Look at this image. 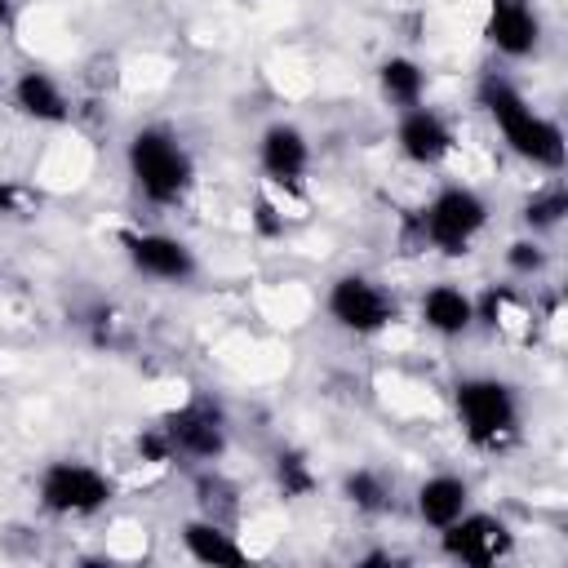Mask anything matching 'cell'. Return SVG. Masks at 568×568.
Listing matches in <instances>:
<instances>
[{
	"instance_id": "6da1fadb",
	"label": "cell",
	"mask_w": 568,
	"mask_h": 568,
	"mask_svg": "<svg viewBox=\"0 0 568 568\" xmlns=\"http://www.w3.org/2000/svg\"><path fill=\"white\" fill-rule=\"evenodd\" d=\"M475 102L484 106V115L493 120V129L501 133V142L510 146L515 160H524L528 169H541V173H559L564 169L568 138H564L559 120L541 115L510 75L484 71L479 84H475Z\"/></svg>"
},
{
	"instance_id": "7a4b0ae2",
	"label": "cell",
	"mask_w": 568,
	"mask_h": 568,
	"mask_svg": "<svg viewBox=\"0 0 568 568\" xmlns=\"http://www.w3.org/2000/svg\"><path fill=\"white\" fill-rule=\"evenodd\" d=\"M453 413L462 426V439L475 453H506L524 435V399L515 382L497 373H466L453 386Z\"/></svg>"
},
{
	"instance_id": "3957f363",
	"label": "cell",
	"mask_w": 568,
	"mask_h": 568,
	"mask_svg": "<svg viewBox=\"0 0 568 568\" xmlns=\"http://www.w3.org/2000/svg\"><path fill=\"white\" fill-rule=\"evenodd\" d=\"M124 173L151 209H173L195 186V155L169 124H142L124 142Z\"/></svg>"
},
{
	"instance_id": "277c9868",
	"label": "cell",
	"mask_w": 568,
	"mask_h": 568,
	"mask_svg": "<svg viewBox=\"0 0 568 568\" xmlns=\"http://www.w3.org/2000/svg\"><path fill=\"white\" fill-rule=\"evenodd\" d=\"M36 501L53 519H93L115 501V479L84 457H53L36 475Z\"/></svg>"
},
{
	"instance_id": "5b68a950",
	"label": "cell",
	"mask_w": 568,
	"mask_h": 568,
	"mask_svg": "<svg viewBox=\"0 0 568 568\" xmlns=\"http://www.w3.org/2000/svg\"><path fill=\"white\" fill-rule=\"evenodd\" d=\"M488 217H493V209H488V200H484L475 186H466V182H444V186L422 204V213H417V235H422L426 248H435V253H444V257H462V253H470V244L484 235Z\"/></svg>"
},
{
	"instance_id": "8992f818",
	"label": "cell",
	"mask_w": 568,
	"mask_h": 568,
	"mask_svg": "<svg viewBox=\"0 0 568 568\" xmlns=\"http://www.w3.org/2000/svg\"><path fill=\"white\" fill-rule=\"evenodd\" d=\"M324 315L333 320V328L351 337H377L399 320V302L382 280L364 271H342L324 288Z\"/></svg>"
},
{
	"instance_id": "52a82bcc",
	"label": "cell",
	"mask_w": 568,
	"mask_h": 568,
	"mask_svg": "<svg viewBox=\"0 0 568 568\" xmlns=\"http://www.w3.org/2000/svg\"><path fill=\"white\" fill-rule=\"evenodd\" d=\"M160 430H164L173 457H186L200 466H213L231 448V422H226L222 404L209 395H186L182 404H173L160 417Z\"/></svg>"
},
{
	"instance_id": "ba28073f",
	"label": "cell",
	"mask_w": 568,
	"mask_h": 568,
	"mask_svg": "<svg viewBox=\"0 0 568 568\" xmlns=\"http://www.w3.org/2000/svg\"><path fill=\"white\" fill-rule=\"evenodd\" d=\"M120 253H124V262L142 280H155V284H191L200 275L195 248L182 235L160 231V226H129V231H120Z\"/></svg>"
},
{
	"instance_id": "9c48e42d",
	"label": "cell",
	"mask_w": 568,
	"mask_h": 568,
	"mask_svg": "<svg viewBox=\"0 0 568 568\" xmlns=\"http://www.w3.org/2000/svg\"><path fill=\"white\" fill-rule=\"evenodd\" d=\"M435 537H439L444 559L466 564V568H493V564H506L515 555V532L493 510H466L448 528H439Z\"/></svg>"
},
{
	"instance_id": "30bf717a",
	"label": "cell",
	"mask_w": 568,
	"mask_h": 568,
	"mask_svg": "<svg viewBox=\"0 0 568 568\" xmlns=\"http://www.w3.org/2000/svg\"><path fill=\"white\" fill-rule=\"evenodd\" d=\"M541 13L532 0H488L484 9V40L497 58L506 62H524V58H537L541 49Z\"/></svg>"
},
{
	"instance_id": "8fae6325",
	"label": "cell",
	"mask_w": 568,
	"mask_h": 568,
	"mask_svg": "<svg viewBox=\"0 0 568 568\" xmlns=\"http://www.w3.org/2000/svg\"><path fill=\"white\" fill-rule=\"evenodd\" d=\"M395 151L413 169H439L457 151V133H453L444 111L422 102V106L399 111V120H395Z\"/></svg>"
},
{
	"instance_id": "7c38bea8",
	"label": "cell",
	"mask_w": 568,
	"mask_h": 568,
	"mask_svg": "<svg viewBox=\"0 0 568 568\" xmlns=\"http://www.w3.org/2000/svg\"><path fill=\"white\" fill-rule=\"evenodd\" d=\"M475 324L488 328L506 346H532L537 328H541V315L515 284H488L475 297Z\"/></svg>"
},
{
	"instance_id": "4fadbf2b",
	"label": "cell",
	"mask_w": 568,
	"mask_h": 568,
	"mask_svg": "<svg viewBox=\"0 0 568 568\" xmlns=\"http://www.w3.org/2000/svg\"><path fill=\"white\" fill-rule=\"evenodd\" d=\"M257 169L271 186L297 191L306 169H311V138L293 120H271L257 133Z\"/></svg>"
},
{
	"instance_id": "5bb4252c",
	"label": "cell",
	"mask_w": 568,
	"mask_h": 568,
	"mask_svg": "<svg viewBox=\"0 0 568 568\" xmlns=\"http://www.w3.org/2000/svg\"><path fill=\"white\" fill-rule=\"evenodd\" d=\"M417 324H422L426 333H435L439 342L466 337V333L475 328V293H466V288L453 284V280L426 284L422 297H417Z\"/></svg>"
},
{
	"instance_id": "9a60e30c",
	"label": "cell",
	"mask_w": 568,
	"mask_h": 568,
	"mask_svg": "<svg viewBox=\"0 0 568 568\" xmlns=\"http://www.w3.org/2000/svg\"><path fill=\"white\" fill-rule=\"evenodd\" d=\"M9 102H13V111H18L22 120H31V124H67V120H71V98H67V89H62L49 71H40V67H27V71L13 75Z\"/></svg>"
},
{
	"instance_id": "2e32d148",
	"label": "cell",
	"mask_w": 568,
	"mask_h": 568,
	"mask_svg": "<svg viewBox=\"0 0 568 568\" xmlns=\"http://www.w3.org/2000/svg\"><path fill=\"white\" fill-rule=\"evenodd\" d=\"M413 510H417V519H422L430 532L448 528L457 515L470 510V479L457 475V470H435V475H426V479L417 484V493H413Z\"/></svg>"
},
{
	"instance_id": "e0dca14e",
	"label": "cell",
	"mask_w": 568,
	"mask_h": 568,
	"mask_svg": "<svg viewBox=\"0 0 568 568\" xmlns=\"http://www.w3.org/2000/svg\"><path fill=\"white\" fill-rule=\"evenodd\" d=\"M178 541L186 550V559L195 564H213V568H226V564H248V546L235 537L231 524L222 519H209V515H195L178 528Z\"/></svg>"
},
{
	"instance_id": "ac0fdd59",
	"label": "cell",
	"mask_w": 568,
	"mask_h": 568,
	"mask_svg": "<svg viewBox=\"0 0 568 568\" xmlns=\"http://www.w3.org/2000/svg\"><path fill=\"white\" fill-rule=\"evenodd\" d=\"M426 67L408 53H390L377 62V93L386 106L395 111H408V106H422L426 102Z\"/></svg>"
},
{
	"instance_id": "d6986e66",
	"label": "cell",
	"mask_w": 568,
	"mask_h": 568,
	"mask_svg": "<svg viewBox=\"0 0 568 568\" xmlns=\"http://www.w3.org/2000/svg\"><path fill=\"white\" fill-rule=\"evenodd\" d=\"M342 501L359 515H386L395 506V484L377 466H355L342 475Z\"/></svg>"
},
{
	"instance_id": "ffe728a7",
	"label": "cell",
	"mask_w": 568,
	"mask_h": 568,
	"mask_svg": "<svg viewBox=\"0 0 568 568\" xmlns=\"http://www.w3.org/2000/svg\"><path fill=\"white\" fill-rule=\"evenodd\" d=\"M568 217V191L559 178H550L546 186H537L524 204H519V222L528 226V235H546V231H559V222Z\"/></svg>"
},
{
	"instance_id": "44dd1931",
	"label": "cell",
	"mask_w": 568,
	"mask_h": 568,
	"mask_svg": "<svg viewBox=\"0 0 568 568\" xmlns=\"http://www.w3.org/2000/svg\"><path fill=\"white\" fill-rule=\"evenodd\" d=\"M275 488L288 497V501H302L320 488V475L311 466V457L302 448H280L275 453Z\"/></svg>"
},
{
	"instance_id": "7402d4cb",
	"label": "cell",
	"mask_w": 568,
	"mask_h": 568,
	"mask_svg": "<svg viewBox=\"0 0 568 568\" xmlns=\"http://www.w3.org/2000/svg\"><path fill=\"white\" fill-rule=\"evenodd\" d=\"M546 266H550V253H546L541 235H519V240L506 244V271H510V275L532 280V275H541Z\"/></svg>"
},
{
	"instance_id": "603a6c76",
	"label": "cell",
	"mask_w": 568,
	"mask_h": 568,
	"mask_svg": "<svg viewBox=\"0 0 568 568\" xmlns=\"http://www.w3.org/2000/svg\"><path fill=\"white\" fill-rule=\"evenodd\" d=\"M13 18H18V0H0V31L13 27Z\"/></svg>"
}]
</instances>
